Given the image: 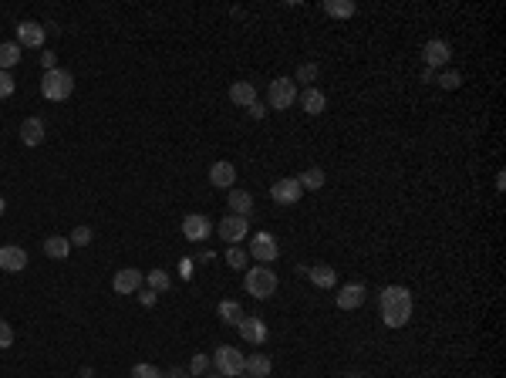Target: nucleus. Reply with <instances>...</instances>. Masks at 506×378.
<instances>
[{"label": "nucleus", "instance_id": "nucleus-1", "mask_svg": "<svg viewBox=\"0 0 506 378\" xmlns=\"http://www.w3.org/2000/svg\"><path fill=\"white\" fill-rule=\"evenodd\" d=\"M378 304H381V321L388 328H405L408 325V318H412V294H408V287H399V284L385 287Z\"/></svg>", "mask_w": 506, "mask_h": 378}, {"label": "nucleus", "instance_id": "nucleus-2", "mask_svg": "<svg viewBox=\"0 0 506 378\" xmlns=\"http://www.w3.org/2000/svg\"><path fill=\"white\" fill-rule=\"evenodd\" d=\"M243 287H247V294L256 298V301H270V298L277 294V274H274L267 264L250 267V270H247V277H243Z\"/></svg>", "mask_w": 506, "mask_h": 378}, {"label": "nucleus", "instance_id": "nucleus-3", "mask_svg": "<svg viewBox=\"0 0 506 378\" xmlns=\"http://www.w3.org/2000/svg\"><path fill=\"white\" fill-rule=\"evenodd\" d=\"M71 92H75V75H71V71H64V68L44 71V78H41V95L48 101L71 98Z\"/></svg>", "mask_w": 506, "mask_h": 378}, {"label": "nucleus", "instance_id": "nucleus-4", "mask_svg": "<svg viewBox=\"0 0 506 378\" xmlns=\"http://www.w3.org/2000/svg\"><path fill=\"white\" fill-rule=\"evenodd\" d=\"M267 101H270L274 112L290 108V105L297 101V81H294V78H274L270 88H267Z\"/></svg>", "mask_w": 506, "mask_h": 378}, {"label": "nucleus", "instance_id": "nucleus-5", "mask_svg": "<svg viewBox=\"0 0 506 378\" xmlns=\"http://www.w3.org/2000/svg\"><path fill=\"white\" fill-rule=\"evenodd\" d=\"M209 361L216 365V372H220L223 378H240L243 375V352H236L233 345H220Z\"/></svg>", "mask_w": 506, "mask_h": 378}, {"label": "nucleus", "instance_id": "nucleus-6", "mask_svg": "<svg viewBox=\"0 0 506 378\" xmlns=\"http://www.w3.org/2000/svg\"><path fill=\"white\" fill-rule=\"evenodd\" d=\"M216 233H220V240H223V243H229V247H240V243L247 240V233H250V220H247V216L229 213V216H223V220L216 223Z\"/></svg>", "mask_w": 506, "mask_h": 378}, {"label": "nucleus", "instance_id": "nucleus-7", "mask_svg": "<svg viewBox=\"0 0 506 378\" xmlns=\"http://www.w3.org/2000/svg\"><path fill=\"white\" fill-rule=\"evenodd\" d=\"M182 237H186L189 243H202V240H209V237H213V220L202 216V213H189V216H182Z\"/></svg>", "mask_w": 506, "mask_h": 378}, {"label": "nucleus", "instance_id": "nucleus-8", "mask_svg": "<svg viewBox=\"0 0 506 378\" xmlns=\"http://www.w3.org/2000/svg\"><path fill=\"white\" fill-rule=\"evenodd\" d=\"M247 253H250V257H256L260 264H267V267H270V264H274V260L280 257L277 237H274V233H256V237L250 240V250H247Z\"/></svg>", "mask_w": 506, "mask_h": 378}, {"label": "nucleus", "instance_id": "nucleus-9", "mask_svg": "<svg viewBox=\"0 0 506 378\" xmlns=\"http://www.w3.org/2000/svg\"><path fill=\"white\" fill-rule=\"evenodd\" d=\"M304 196L301 182H297V176H287V179H277L274 186H270V200L280 203V206H290V203H297Z\"/></svg>", "mask_w": 506, "mask_h": 378}, {"label": "nucleus", "instance_id": "nucleus-10", "mask_svg": "<svg viewBox=\"0 0 506 378\" xmlns=\"http://www.w3.org/2000/svg\"><path fill=\"white\" fill-rule=\"evenodd\" d=\"M142 287H146V274H142V270H135V267L119 270L115 280H112V291H115V294H139Z\"/></svg>", "mask_w": 506, "mask_h": 378}, {"label": "nucleus", "instance_id": "nucleus-11", "mask_svg": "<svg viewBox=\"0 0 506 378\" xmlns=\"http://www.w3.org/2000/svg\"><path fill=\"white\" fill-rule=\"evenodd\" d=\"M236 331H240V338L247 345H263L267 334H270V328L263 325V318H253V314H243V321L236 325Z\"/></svg>", "mask_w": 506, "mask_h": 378}, {"label": "nucleus", "instance_id": "nucleus-12", "mask_svg": "<svg viewBox=\"0 0 506 378\" xmlns=\"http://www.w3.org/2000/svg\"><path fill=\"white\" fill-rule=\"evenodd\" d=\"M0 270H7V274H21V270H27V250L24 247H17V243L0 247Z\"/></svg>", "mask_w": 506, "mask_h": 378}, {"label": "nucleus", "instance_id": "nucleus-13", "mask_svg": "<svg viewBox=\"0 0 506 378\" xmlns=\"http://www.w3.org/2000/svg\"><path fill=\"white\" fill-rule=\"evenodd\" d=\"M48 37V27L37 24V21H21L17 24V44L21 48H41Z\"/></svg>", "mask_w": 506, "mask_h": 378}, {"label": "nucleus", "instance_id": "nucleus-14", "mask_svg": "<svg viewBox=\"0 0 506 378\" xmlns=\"http://www.w3.org/2000/svg\"><path fill=\"white\" fill-rule=\"evenodd\" d=\"M209 182H213L216 189H233V182H236V166L227 162V159L213 162V166H209Z\"/></svg>", "mask_w": 506, "mask_h": 378}, {"label": "nucleus", "instance_id": "nucleus-15", "mask_svg": "<svg viewBox=\"0 0 506 378\" xmlns=\"http://www.w3.org/2000/svg\"><path fill=\"white\" fill-rule=\"evenodd\" d=\"M422 58H426V68H442V65H449V58H453V48L446 44V41H429L426 48H422Z\"/></svg>", "mask_w": 506, "mask_h": 378}, {"label": "nucleus", "instance_id": "nucleus-16", "mask_svg": "<svg viewBox=\"0 0 506 378\" xmlns=\"http://www.w3.org/2000/svg\"><path fill=\"white\" fill-rule=\"evenodd\" d=\"M365 304V284H344L338 291V307L341 311H358Z\"/></svg>", "mask_w": 506, "mask_h": 378}, {"label": "nucleus", "instance_id": "nucleus-17", "mask_svg": "<svg viewBox=\"0 0 506 378\" xmlns=\"http://www.w3.org/2000/svg\"><path fill=\"white\" fill-rule=\"evenodd\" d=\"M301 108L307 115H321L324 108H328V95L321 92V88H304L301 92Z\"/></svg>", "mask_w": 506, "mask_h": 378}, {"label": "nucleus", "instance_id": "nucleus-18", "mask_svg": "<svg viewBox=\"0 0 506 378\" xmlns=\"http://www.w3.org/2000/svg\"><path fill=\"white\" fill-rule=\"evenodd\" d=\"M229 101L236 108H250L253 101H256V88H253L250 81H233L229 85Z\"/></svg>", "mask_w": 506, "mask_h": 378}, {"label": "nucleus", "instance_id": "nucleus-19", "mask_svg": "<svg viewBox=\"0 0 506 378\" xmlns=\"http://www.w3.org/2000/svg\"><path fill=\"white\" fill-rule=\"evenodd\" d=\"M270 368H274V361H270V354H263V352L243 358V372H247L250 378H267L270 375Z\"/></svg>", "mask_w": 506, "mask_h": 378}, {"label": "nucleus", "instance_id": "nucleus-20", "mask_svg": "<svg viewBox=\"0 0 506 378\" xmlns=\"http://www.w3.org/2000/svg\"><path fill=\"white\" fill-rule=\"evenodd\" d=\"M21 142L30 146V149H34V146H41V142H44V122H41V119H34V115L24 119V122H21Z\"/></svg>", "mask_w": 506, "mask_h": 378}, {"label": "nucleus", "instance_id": "nucleus-21", "mask_svg": "<svg viewBox=\"0 0 506 378\" xmlns=\"http://www.w3.org/2000/svg\"><path fill=\"white\" fill-rule=\"evenodd\" d=\"M307 277H311V284L314 287H334L338 284V270L334 267H328V264H317V267H307Z\"/></svg>", "mask_w": 506, "mask_h": 378}, {"label": "nucleus", "instance_id": "nucleus-22", "mask_svg": "<svg viewBox=\"0 0 506 378\" xmlns=\"http://www.w3.org/2000/svg\"><path fill=\"white\" fill-rule=\"evenodd\" d=\"M229 213H236V216H247V220H250L253 196L247 193V189H229Z\"/></svg>", "mask_w": 506, "mask_h": 378}, {"label": "nucleus", "instance_id": "nucleus-23", "mask_svg": "<svg viewBox=\"0 0 506 378\" xmlns=\"http://www.w3.org/2000/svg\"><path fill=\"white\" fill-rule=\"evenodd\" d=\"M44 253H48L51 260H64L71 253V240L68 237H48L44 240Z\"/></svg>", "mask_w": 506, "mask_h": 378}, {"label": "nucleus", "instance_id": "nucleus-24", "mask_svg": "<svg viewBox=\"0 0 506 378\" xmlns=\"http://www.w3.org/2000/svg\"><path fill=\"white\" fill-rule=\"evenodd\" d=\"M21 61V44L17 41H3L0 44V71H10Z\"/></svg>", "mask_w": 506, "mask_h": 378}, {"label": "nucleus", "instance_id": "nucleus-25", "mask_svg": "<svg viewBox=\"0 0 506 378\" xmlns=\"http://www.w3.org/2000/svg\"><path fill=\"white\" fill-rule=\"evenodd\" d=\"M324 14L328 17H354L358 7H354L351 0H324Z\"/></svg>", "mask_w": 506, "mask_h": 378}, {"label": "nucleus", "instance_id": "nucleus-26", "mask_svg": "<svg viewBox=\"0 0 506 378\" xmlns=\"http://www.w3.org/2000/svg\"><path fill=\"white\" fill-rule=\"evenodd\" d=\"M146 284H149V291H155V294H166V291L173 287V277L159 267V270H149V274H146Z\"/></svg>", "mask_w": 506, "mask_h": 378}, {"label": "nucleus", "instance_id": "nucleus-27", "mask_svg": "<svg viewBox=\"0 0 506 378\" xmlns=\"http://www.w3.org/2000/svg\"><path fill=\"white\" fill-rule=\"evenodd\" d=\"M297 182H301V189H321L324 186V169H304L301 176H297Z\"/></svg>", "mask_w": 506, "mask_h": 378}, {"label": "nucleus", "instance_id": "nucleus-28", "mask_svg": "<svg viewBox=\"0 0 506 378\" xmlns=\"http://www.w3.org/2000/svg\"><path fill=\"white\" fill-rule=\"evenodd\" d=\"M220 318H223L227 325H233V328H236V325L243 321V307H240L236 301H223V304H220Z\"/></svg>", "mask_w": 506, "mask_h": 378}, {"label": "nucleus", "instance_id": "nucleus-29", "mask_svg": "<svg viewBox=\"0 0 506 378\" xmlns=\"http://www.w3.org/2000/svg\"><path fill=\"white\" fill-rule=\"evenodd\" d=\"M317 75H321V68H317L314 61H307V65H301V68H297V78H294V81H301V85H307V88H314Z\"/></svg>", "mask_w": 506, "mask_h": 378}, {"label": "nucleus", "instance_id": "nucleus-30", "mask_svg": "<svg viewBox=\"0 0 506 378\" xmlns=\"http://www.w3.org/2000/svg\"><path fill=\"white\" fill-rule=\"evenodd\" d=\"M247 260H250V253L243 250V247H229L227 250V264L233 270H247Z\"/></svg>", "mask_w": 506, "mask_h": 378}, {"label": "nucleus", "instance_id": "nucleus-31", "mask_svg": "<svg viewBox=\"0 0 506 378\" xmlns=\"http://www.w3.org/2000/svg\"><path fill=\"white\" fill-rule=\"evenodd\" d=\"M91 237H95L91 227H75V233H71L68 240H71V247H88V243H91Z\"/></svg>", "mask_w": 506, "mask_h": 378}, {"label": "nucleus", "instance_id": "nucleus-32", "mask_svg": "<svg viewBox=\"0 0 506 378\" xmlns=\"http://www.w3.org/2000/svg\"><path fill=\"white\" fill-rule=\"evenodd\" d=\"M209 354H193V361H189V375H206L209 372Z\"/></svg>", "mask_w": 506, "mask_h": 378}, {"label": "nucleus", "instance_id": "nucleus-33", "mask_svg": "<svg viewBox=\"0 0 506 378\" xmlns=\"http://www.w3.org/2000/svg\"><path fill=\"white\" fill-rule=\"evenodd\" d=\"M132 378H162V372H159L155 365H149V361H139V365L132 368Z\"/></svg>", "mask_w": 506, "mask_h": 378}, {"label": "nucleus", "instance_id": "nucleus-34", "mask_svg": "<svg viewBox=\"0 0 506 378\" xmlns=\"http://www.w3.org/2000/svg\"><path fill=\"white\" fill-rule=\"evenodd\" d=\"M435 81H439L446 92H455V88H462V75H459V71H446V75L435 78Z\"/></svg>", "mask_w": 506, "mask_h": 378}, {"label": "nucleus", "instance_id": "nucleus-35", "mask_svg": "<svg viewBox=\"0 0 506 378\" xmlns=\"http://www.w3.org/2000/svg\"><path fill=\"white\" fill-rule=\"evenodd\" d=\"M14 88H17V81L10 71H0V98H10L14 95Z\"/></svg>", "mask_w": 506, "mask_h": 378}, {"label": "nucleus", "instance_id": "nucleus-36", "mask_svg": "<svg viewBox=\"0 0 506 378\" xmlns=\"http://www.w3.org/2000/svg\"><path fill=\"white\" fill-rule=\"evenodd\" d=\"M10 345H14V328L0 318V352H3V348H10Z\"/></svg>", "mask_w": 506, "mask_h": 378}, {"label": "nucleus", "instance_id": "nucleus-37", "mask_svg": "<svg viewBox=\"0 0 506 378\" xmlns=\"http://www.w3.org/2000/svg\"><path fill=\"white\" fill-rule=\"evenodd\" d=\"M135 298H139V304H142V307H152V304L159 301V294H155V291H149V287H142Z\"/></svg>", "mask_w": 506, "mask_h": 378}, {"label": "nucleus", "instance_id": "nucleus-38", "mask_svg": "<svg viewBox=\"0 0 506 378\" xmlns=\"http://www.w3.org/2000/svg\"><path fill=\"white\" fill-rule=\"evenodd\" d=\"M179 274H182L186 280H193V274H196V264H193L189 257H182V260H179Z\"/></svg>", "mask_w": 506, "mask_h": 378}, {"label": "nucleus", "instance_id": "nucleus-39", "mask_svg": "<svg viewBox=\"0 0 506 378\" xmlns=\"http://www.w3.org/2000/svg\"><path fill=\"white\" fill-rule=\"evenodd\" d=\"M41 65H44V71H54V68H58V58H54V51H44V54H41Z\"/></svg>", "mask_w": 506, "mask_h": 378}, {"label": "nucleus", "instance_id": "nucleus-40", "mask_svg": "<svg viewBox=\"0 0 506 378\" xmlns=\"http://www.w3.org/2000/svg\"><path fill=\"white\" fill-rule=\"evenodd\" d=\"M250 115H253V119H263V115H267V108H263L260 101H253V105H250Z\"/></svg>", "mask_w": 506, "mask_h": 378}, {"label": "nucleus", "instance_id": "nucleus-41", "mask_svg": "<svg viewBox=\"0 0 506 378\" xmlns=\"http://www.w3.org/2000/svg\"><path fill=\"white\" fill-rule=\"evenodd\" d=\"M422 81H429V85H432V81H435V71H432V68H426V71H422Z\"/></svg>", "mask_w": 506, "mask_h": 378}, {"label": "nucleus", "instance_id": "nucleus-42", "mask_svg": "<svg viewBox=\"0 0 506 378\" xmlns=\"http://www.w3.org/2000/svg\"><path fill=\"white\" fill-rule=\"evenodd\" d=\"M182 375H186L182 368H173V372H169V378H182Z\"/></svg>", "mask_w": 506, "mask_h": 378}, {"label": "nucleus", "instance_id": "nucleus-43", "mask_svg": "<svg viewBox=\"0 0 506 378\" xmlns=\"http://www.w3.org/2000/svg\"><path fill=\"white\" fill-rule=\"evenodd\" d=\"M3 209H7V200H3V196H0V216H3Z\"/></svg>", "mask_w": 506, "mask_h": 378}, {"label": "nucleus", "instance_id": "nucleus-44", "mask_svg": "<svg viewBox=\"0 0 506 378\" xmlns=\"http://www.w3.org/2000/svg\"><path fill=\"white\" fill-rule=\"evenodd\" d=\"M202 378H223V375H220V372H213V375H202Z\"/></svg>", "mask_w": 506, "mask_h": 378}, {"label": "nucleus", "instance_id": "nucleus-45", "mask_svg": "<svg viewBox=\"0 0 506 378\" xmlns=\"http://www.w3.org/2000/svg\"><path fill=\"white\" fill-rule=\"evenodd\" d=\"M247 378H250V375H247Z\"/></svg>", "mask_w": 506, "mask_h": 378}]
</instances>
